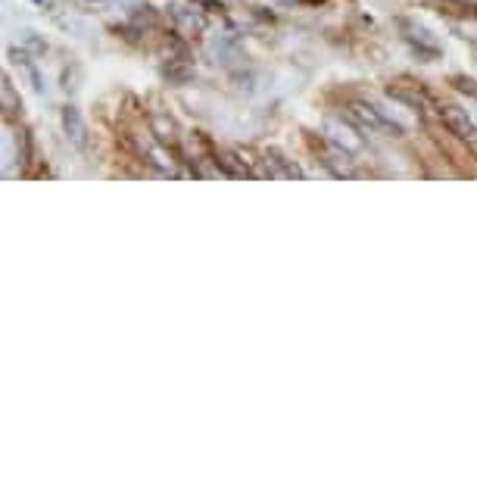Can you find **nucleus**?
Segmentation results:
<instances>
[{
	"label": "nucleus",
	"mask_w": 477,
	"mask_h": 477,
	"mask_svg": "<svg viewBox=\"0 0 477 477\" xmlns=\"http://www.w3.org/2000/svg\"><path fill=\"white\" fill-rule=\"evenodd\" d=\"M353 113L365 122V128H369V131H381V135H400V125L387 119V116L381 113V109H374V107H369V104H356Z\"/></svg>",
	"instance_id": "1"
},
{
	"label": "nucleus",
	"mask_w": 477,
	"mask_h": 477,
	"mask_svg": "<svg viewBox=\"0 0 477 477\" xmlns=\"http://www.w3.org/2000/svg\"><path fill=\"white\" fill-rule=\"evenodd\" d=\"M440 116H443V122L450 125V131L452 135H459L462 141H472V144H477V125L468 119L462 109H456V107H446V109H440Z\"/></svg>",
	"instance_id": "2"
},
{
	"label": "nucleus",
	"mask_w": 477,
	"mask_h": 477,
	"mask_svg": "<svg viewBox=\"0 0 477 477\" xmlns=\"http://www.w3.org/2000/svg\"><path fill=\"white\" fill-rule=\"evenodd\" d=\"M63 128H66V135H69V141L76 144V147H85V144H87V137H85V122H82V116H78L76 107H66V109H63Z\"/></svg>",
	"instance_id": "3"
},
{
	"label": "nucleus",
	"mask_w": 477,
	"mask_h": 477,
	"mask_svg": "<svg viewBox=\"0 0 477 477\" xmlns=\"http://www.w3.org/2000/svg\"><path fill=\"white\" fill-rule=\"evenodd\" d=\"M452 85H456L462 94H472V97H477V82H474V78L456 76V78H452Z\"/></svg>",
	"instance_id": "4"
}]
</instances>
